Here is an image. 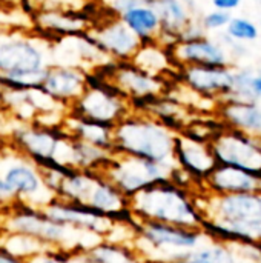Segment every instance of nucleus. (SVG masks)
<instances>
[{
	"label": "nucleus",
	"mask_w": 261,
	"mask_h": 263,
	"mask_svg": "<svg viewBox=\"0 0 261 263\" xmlns=\"http://www.w3.org/2000/svg\"><path fill=\"white\" fill-rule=\"evenodd\" d=\"M52 65L51 43L37 34H0V91L40 88Z\"/></svg>",
	"instance_id": "obj_1"
},
{
	"label": "nucleus",
	"mask_w": 261,
	"mask_h": 263,
	"mask_svg": "<svg viewBox=\"0 0 261 263\" xmlns=\"http://www.w3.org/2000/svg\"><path fill=\"white\" fill-rule=\"evenodd\" d=\"M129 211L145 220L195 230H202L205 220L191 191L177 186L169 179L155 182L129 197Z\"/></svg>",
	"instance_id": "obj_2"
},
{
	"label": "nucleus",
	"mask_w": 261,
	"mask_h": 263,
	"mask_svg": "<svg viewBox=\"0 0 261 263\" xmlns=\"http://www.w3.org/2000/svg\"><path fill=\"white\" fill-rule=\"evenodd\" d=\"M114 153L174 166L175 133L148 114L131 112L114 126Z\"/></svg>",
	"instance_id": "obj_3"
},
{
	"label": "nucleus",
	"mask_w": 261,
	"mask_h": 263,
	"mask_svg": "<svg viewBox=\"0 0 261 263\" xmlns=\"http://www.w3.org/2000/svg\"><path fill=\"white\" fill-rule=\"evenodd\" d=\"M71 117L86 119L115 126L122 119L131 114L129 100L108 80L86 71L85 92L68 106Z\"/></svg>",
	"instance_id": "obj_4"
},
{
	"label": "nucleus",
	"mask_w": 261,
	"mask_h": 263,
	"mask_svg": "<svg viewBox=\"0 0 261 263\" xmlns=\"http://www.w3.org/2000/svg\"><path fill=\"white\" fill-rule=\"evenodd\" d=\"M118 156L120 160H112L111 156V160L108 163L105 162V166L108 170L106 179L114 186H117L118 191L128 199L155 182L169 179L171 171L175 168L131 156Z\"/></svg>",
	"instance_id": "obj_5"
},
{
	"label": "nucleus",
	"mask_w": 261,
	"mask_h": 263,
	"mask_svg": "<svg viewBox=\"0 0 261 263\" xmlns=\"http://www.w3.org/2000/svg\"><path fill=\"white\" fill-rule=\"evenodd\" d=\"M211 149L217 165L235 166L261 174L260 137L246 134L238 129L226 128L212 139Z\"/></svg>",
	"instance_id": "obj_6"
},
{
	"label": "nucleus",
	"mask_w": 261,
	"mask_h": 263,
	"mask_svg": "<svg viewBox=\"0 0 261 263\" xmlns=\"http://www.w3.org/2000/svg\"><path fill=\"white\" fill-rule=\"evenodd\" d=\"M231 65L225 66H182L178 68L180 85L203 100L220 102L229 99L234 89Z\"/></svg>",
	"instance_id": "obj_7"
},
{
	"label": "nucleus",
	"mask_w": 261,
	"mask_h": 263,
	"mask_svg": "<svg viewBox=\"0 0 261 263\" xmlns=\"http://www.w3.org/2000/svg\"><path fill=\"white\" fill-rule=\"evenodd\" d=\"M108 82H111L129 102L160 96L180 85L168 76H154L140 69L131 60L115 62Z\"/></svg>",
	"instance_id": "obj_8"
},
{
	"label": "nucleus",
	"mask_w": 261,
	"mask_h": 263,
	"mask_svg": "<svg viewBox=\"0 0 261 263\" xmlns=\"http://www.w3.org/2000/svg\"><path fill=\"white\" fill-rule=\"evenodd\" d=\"M32 22L37 26L35 34L42 39L49 35L48 42L51 45L66 37H75L91 28V20L82 8H38Z\"/></svg>",
	"instance_id": "obj_9"
},
{
	"label": "nucleus",
	"mask_w": 261,
	"mask_h": 263,
	"mask_svg": "<svg viewBox=\"0 0 261 263\" xmlns=\"http://www.w3.org/2000/svg\"><path fill=\"white\" fill-rule=\"evenodd\" d=\"M174 68L182 66H225L229 65V54L223 45L211 39L209 35H202L192 40L178 42L171 46H163Z\"/></svg>",
	"instance_id": "obj_10"
},
{
	"label": "nucleus",
	"mask_w": 261,
	"mask_h": 263,
	"mask_svg": "<svg viewBox=\"0 0 261 263\" xmlns=\"http://www.w3.org/2000/svg\"><path fill=\"white\" fill-rule=\"evenodd\" d=\"M89 32L94 35L100 52L109 60H131L140 48L138 39L115 15L94 23Z\"/></svg>",
	"instance_id": "obj_11"
},
{
	"label": "nucleus",
	"mask_w": 261,
	"mask_h": 263,
	"mask_svg": "<svg viewBox=\"0 0 261 263\" xmlns=\"http://www.w3.org/2000/svg\"><path fill=\"white\" fill-rule=\"evenodd\" d=\"M40 89L55 103L68 108L86 89V71L78 66L52 63L46 69Z\"/></svg>",
	"instance_id": "obj_12"
},
{
	"label": "nucleus",
	"mask_w": 261,
	"mask_h": 263,
	"mask_svg": "<svg viewBox=\"0 0 261 263\" xmlns=\"http://www.w3.org/2000/svg\"><path fill=\"white\" fill-rule=\"evenodd\" d=\"M174 160L175 165L188 173L195 183H205L206 177L217 166L212 154L211 143L194 140L185 134H177L174 140Z\"/></svg>",
	"instance_id": "obj_13"
},
{
	"label": "nucleus",
	"mask_w": 261,
	"mask_h": 263,
	"mask_svg": "<svg viewBox=\"0 0 261 263\" xmlns=\"http://www.w3.org/2000/svg\"><path fill=\"white\" fill-rule=\"evenodd\" d=\"M48 219L52 222H57L60 225L72 227L74 230H86L89 233L105 234L111 231L112 227V217L102 214L98 211H94L88 206L72 203V202H48L46 210L43 213Z\"/></svg>",
	"instance_id": "obj_14"
},
{
	"label": "nucleus",
	"mask_w": 261,
	"mask_h": 263,
	"mask_svg": "<svg viewBox=\"0 0 261 263\" xmlns=\"http://www.w3.org/2000/svg\"><path fill=\"white\" fill-rule=\"evenodd\" d=\"M140 233L151 247L157 250H177L178 253L195 250L206 239V234L202 230L183 228L151 220L143 222Z\"/></svg>",
	"instance_id": "obj_15"
},
{
	"label": "nucleus",
	"mask_w": 261,
	"mask_h": 263,
	"mask_svg": "<svg viewBox=\"0 0 261 263\" xmlns=\"http://www.w3.org/2000/svg\"><path fill=\"white\" fill-rule=\"evenodd\" d=\"M203 186L209 194H261V174L251 173L242 168L217 165L206 177Z\"/></svg>",
	"instance_id": "obj_16"
},
{
	"label": "nucleus",
	"mask_w": 261,
	"mask_h": 263,
	"mask_svg": "<svg viewBox=\"0 0 261 263\" xmlns=\"http://www.w3.org/2000/svg\"><path fill=\"white\" fill-rule=\"evenodd\" d=\"M217 116L228 128L255 137L261 136V105L258 102L238 99L220 100L217 102Z\"/></svg>",
	"instance_id": "obj_17"
},
{
	"label": "nucleus",
	"mask_w": 261,
	"mask_h": 263,
	"mask_svg": "<svg viewBox=\"0 0 261 263\" xmlns=\"http://www.w3.org/2000/svg\"><path fill=\"white\" fill-rule=\"evenodd\" d=\"M11 227L15 233L31 236L42 243H62L69 239V228L48 219L43 213L20 211L11 217Z\"/></svg>",
	"instance_id": "obj_18"
},
{
	"label": "nucleus",
	"mask_w": 261,
	"mask_h": 263,
	"mask_svg": "<svg viewBox=\"0 0 261 263\" xmlns=\"http://www.w3.org/2000/svg\"><path fill=\"white\" fill-rule=\"evenodd\" d=\"M154 8L160 18L158 43L162 46L178 43L182 31L192 20L189 6L182 0H155Z\"/></svg>",
	"instance_id": "obj_19"
},
{
	"label": "nucleus",
	"mask_w": 261,
	"mask_h": 263,
	"mask_svg": "<svg viewBox=\"0 0 261 263\" xmlns=\"http://www.w3.org/2000/svg\"><path fill=\"white\" fill-rule=\"evenodd\" d=\"M118 18L138 39L140 45L158 43L160 18L154 6H138L129 9Z\"/></svg>",
	"instance_id": "obj_20"
},
{
	"label": "nucleus",
	"mask_w": 261,
	"mask_h": 263,
	"mask_svg": "<svg viewBox=\"0 0 261 263\" xmlns=\"http://www.w3.org/2000/svg\"><path fill=\"white\" fill-rule=\"evenodd\" d=\"M171 263H242V256L235 245L212 240L198 245L195 250L172 256Z\"/></svg>",
	"instance_id": "obj_21"
},
{
	"label": "nucleus",
	"mask_w": 261,
	"mask_h": 263,
	"mask_svg": "<svg viewBox=\"0 0 261 263\" xmlns=\"http://www.w3.org/2000/svg\"><path fill=\"white\" fill-rule=\"evenodd\" d=\"M0 179L6 183L12 197L14 196L32 197L40 191L42 186V179L38 177L35 170L25 163L11 165L3 174V177Z\"/></svg>",
	"instance_id": "obj_22"
},
{
	"label": "nucleus",
	"mask_w": 261,
	"mask_h": 263,
	"mask_svg": "<svg viewBox=\"0 0 261 263\" xmlns=\"http://www.w3.org/2000/svg\"><path fill=\"white\" fill-rule=\"evenodd\" d=\"M131 62L140 69L154 74V76H166L169 71L177 69L172 66L166 49L160 43H148L140 45Z\"/></svg>",
	"instance_id": "obj_23"
},
{
	"label": "nucleus",
	"mask_w": 261,
	"mask_h": 263,
	"mask_svg": "<svg viewBox=\"0 0 261 263\" xmlns=\"http://www.w3.org/2000/svg\"><path fill=\"white\" fill-rule=\"evenodd\" d=\"M225 32L231 40L238 43L254 42L260 35L258 26L246 17H231L228 26L225 28Z\"/></svg>",
	"instance_id": "obj_24"
},
{
	"label": "nucleus",
	"mask_w": 261,
	"mask_h": 263,
	"mask_svg": "<svg viewBox=\"0 0 261 263\" xmlns=\"http://www.w3.org/2000/svg\"><path fill=\"white\" fill-rule=\"evenodd\" d=\"M89 256L98 263H138L129 250L109 243L98 245L89 253Z\"/></svg>",
	"instance_id": "obj_25"
},
{
	"label": "nucleus",
	"mask_w": 261,
	"mask_h": 263,
	"mask_svg": "<svg viewBox=\"0 0 261 263\" xmlns=\"http://www.w3.org/2000/svg\"><path fill=\"white\" fill-rule=\"evenodd\" d=\"M231 12L228 11H222V9H212L209 12H206L202 20L200 25L205 29V32H211V31H222L228 26L229 20H231Z\"/></svg>",
	"instance_id": "obj_26"
},
{
	"label": "nucleus",
	"mask_w": 261,
	"mask_h": 263,
	"mask_svg": "<svg viewBox=\"0 0 261 263\" xmlns=\"http://www.w3.org/2000/svg\"><path fill=\"white\" fill-rule=\"evenodd\" d=\"M28 263H98L95 262L89 254L86 257H69L66 253H60V254H51V253H46V254H37V256H32L29 259Z\"/></svg>",
	"instance_id": "obj_27"
},
{
	"label": "nucleus",
	"mask_w": 261,
	"mask_h": 263,
	"mask_svg": "<svg viewBox=\"0 0 261 263\" xmlns=\"http://www.w3.org/2000/svg\"><path fill=\"white\" fill-rule=\"evenodd\" d=\"M106 8L117 17L138 6H154L155 0H103Z\"/></svg>",
	"instance_id": "obj_28"
},
{
	"label": "nucleus",
	"mask_w": 261,
	"mask_h": 263,
	"mask_svg": "<svg viewBox=\"0 0 261 263\" xmlns=\"http://www.w3.org/2000/svg\"><path fill=\"white\" fill-rule=\"evenodd\" d=\"M248 91H249V100L252 102H260L261 100V74H251L249 79V85H248Z\"/></svg>",
	"instance_id": "obj_29"
},
{
	"label": "nucleus",
	"mask_w": 261,
	"mask_h": 263,
	"mask_svg": "<svg viewBox=\"0 0 261 263\" xmlns=\"http://www.w3.org/2000/svg\"><path fill=\"white\" fill-rule=\"evenodd\" d=\"M211 2H212L214 9H222L228 12H231L232 9L238 8L243 3V0H211Z\"/></svg>",
	"instance_id": "obj_30"
},
{
	"label": "nucleus",
	"mask_w": 261,
	"mask_h": 263,
	"mask_svg": "<svg viewBox=\"0 0 261 263\" xmlns=\"http://www.w3.org/2000/svg\"><path fill=\"white\" fill-rule=\"evenodd\" d=\"M0 263H22L17 257H14L12 254H9L8 251H5L3 248H0Z\"/></svg>",
	"instance_id": "obj_31"
},
{
	"label": "nucleus",
	"mask_w": 261,
	"mask_h": 263,
	"mask_svg": "<svg viewBox=\"0 0 261 263\" xmlns=\"http://www.w3.org/2000/svg\"><path fill=\"white\" fill-rule=\"evenodd\" d=\"M182 2H183V3H186V5L189 6V9H191V8L194 6V2H195V0H182Z\"/></svg>",
	"instance_id": "obj_32"
},
{
	"label": "nucleus",
	"mask_w": 261,
	"mask_h": 263,
	"mask_svg": "<svg viewBox=\"0 0 261 263\" xmlns=\"http://www.w3.org/2000/svg\"><path fill=\"white\" fill-rule=\"evenodd\" d=\"M260 140H261V136H260Z\"/></svg>",
	"instance_id": "obj_33"
},
{
	"label": "nucleus",
	"mask_w": 261,
	"mask_h": 263,
	"mask_svg": "<svg viewBox=\"0 0 261 263\" xmlns=\"http://www.w3.org/2000/svg\"><path fill=\"white\" fill-rule=\"evenodd\" d=\"M260 3H261V0H260Z\"/></svg>",
	"instance_id": "obj_34"
}]
</instances>
